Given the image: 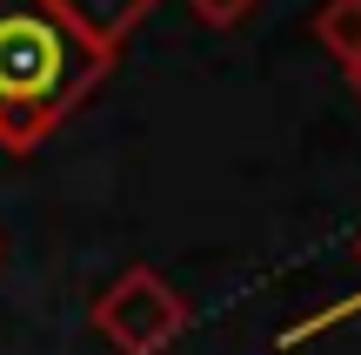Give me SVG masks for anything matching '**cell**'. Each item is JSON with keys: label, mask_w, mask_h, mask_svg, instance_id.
Here are the masks:
<instances>
[{"label": "cell", "mask_w": 361, "mask_h": 355, "mask_svg": "<svg viewBox=\"0 0 361 355\" xmlns=\"http://www.w3.org/2000/svg\"><path fill=\"white\" fill-rule=\"evenodd\" d=\"M107 47H94L61 0H0V141L34 148L80 94L101 80Z\"/></svg>", "instance_id": "6da1fadb"}, {"label": "cell", "mask_w": 361, "mask_h": 355, "mask_svg": "<svg viewBox=\"0 0 361 355\" xmlns=\"http://www.w3.org/2000/svg\"><path fill=\"white\" fill-rule=\"evenodd\" d=\"M174 322H180V302H174V295H161L147 275H134L128 289H114V302L101 308V329L121 335L128 355H154V342L174 329Z\"/></svg>", "instance_id": "7a4b0ae2"}, {"label": "cell", "mask_w": 361, "mask_h": 355, "mask_svg": "<svg viewBox=\"0 0 361 355\" xmlns=\"http://www.w3.org/2000/svg\"><path fill=\"white\" fill-rule=\"evenodd\" d=\"M61 13L94 40V47H107L114 34H128V27L147 13V0H61Z\"/></svg>", "instance_id": "3957f363"}]
</instances>
